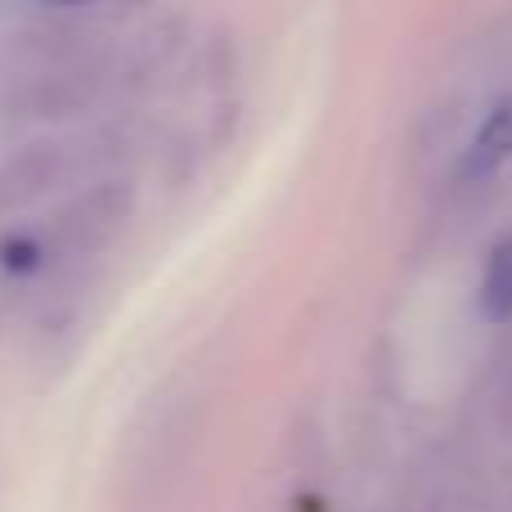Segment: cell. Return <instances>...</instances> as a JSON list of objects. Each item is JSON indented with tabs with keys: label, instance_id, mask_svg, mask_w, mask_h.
I'll return each instance as SVG.
<instances>
[{
	"label": "cell",
	"instance_id": "3",
	"mask_svg": "<svg viewBox=\"0 0 512 512\" xmlns=\"http://www.w3.org/2000/svg\"><path fill=\"white\" fill-rule=\"evenodd\" d=\"M481 310L486 319H512V239L499 243L486 265V283H481Z\"/></svg>",
	"mask_w": 512,
	"mask_h": 512
},
{
	"label": "cell",
	"instance_id": "2",
	"mask_svg": "<svg viewBox=\"0 0 512 512\" xmlns=\"http://www.w3.org/2000/svg\"><path fill=\"white\" fill-rule=\"evenodd\" d=\"M50 180H54V153H45V149L18 153V158H9L5 167H0V207L27 203V198H36Z\"/></svg>",
	"mask_w": 512,
	"mask_h": 512
},
{
	"label": "cell",
	"instance_id": "1",
	"mask_svg": "<svg viewBox=\"0 0 512 512\" xmlns=\"http://www.w3.org/2000/svg\"><path fill=\"white\" fill-rule=\"evenodd\" d=\"M508 158H512V99H504V104L481 122V131L472 135L468 153H463V176L481 180V176L504 167Z\"/></svg>",
	"mask_w": 512,
	"mask_h": 512
}]
</instances>
